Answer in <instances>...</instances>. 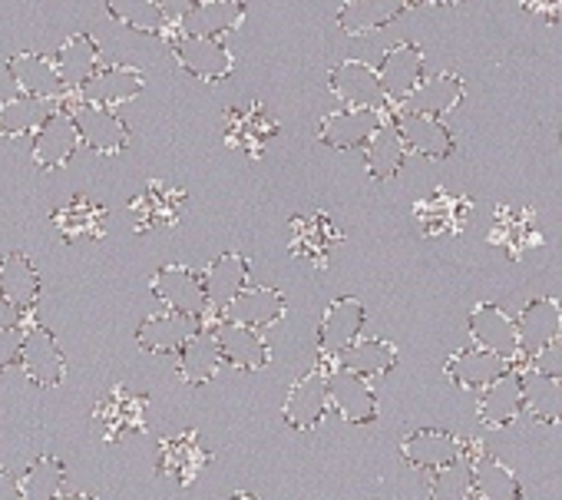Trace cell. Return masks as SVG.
I'll return each mask as SVG.
<instances>
[{"label":"cell","mask_w":562,"mask_h":500,"mask_svg":"<svg viewBox=\"0 0 562 500\" xmlns=\"http://www.w3.org/2000/svg\"><path fill=\"white\" fill-rule=\"evenodd\" d=\"M70 116H74V126L80 133V146L93 149V153H103V156H113V153H123L130 146V126L113 113V110H103V107H90L83 103L77 93H74V103L64 107Z\"/></svg>","instance_id":"obj_1"},{"label":"cell","mask_w":562,"mask_h":500,"mask_svg":"<svg viewBox=\"0 0 562 500\" xmlns=\"http://www.w3.org/2000/svg\"><path fill=\"white\" fill-rule=\"evenodd\" d=\"M153 292L166 305V312H176L182 319L202 322V315L209 312L202 276L195 269H189V266H166V269H159L153 276Z\"/></svg>","instance_id":"obj_2"},{"label":"cell","mask_w":562,"mask_h":500,"mask_svg":"<svg viewBox=\"0 0 562 500\" xmlns=\"http://www.w3.org/2000/svg\"><path fill=\"white\" fill-rule=\"evenodd\" d=\"M93 424L106 444L126 437V434H143L146 431V398L133 395L126 385H116L93 411Z\"/></svg>","instance_id":"obj_3"},{"label":"cell","mask_w":562,"mask_h":500,"mask_svg":"<svg viewBox=\"0 0 562 500\" xmlns=\"http://www.w3.org/2000/svg\"><path fill=\"white\" fill-rule=\"evenodd\" d=\"M361 329H364V305L358 299H338L328 305L322 329H318V348L325 358L322 371L328 375L335 371V358L361 338Z\"/></svg>","instance_id":"obj_4"},{"label":"cell","mask_w":562,"mask_h":500,"mask_svg":"<svg viewBox=\"0 0 562 500\" xmlns=\"http://www.w3.org/2000/svg\"><path fill=\"white\" fill-rule=\"evenodd\" d=\"M467 332L473 338L476 348L503 358V362H516L519 358V335H516V319H509L503 309L490 305V302H480L470 319H467Z\"/></svg>","instance_id":"obj_5"},{"label":"cell","mask_w":562,"mask_h":500,"mask_svg":"<svg viewBox=\"0 0 562 500\" xmlns=\"http://www.w3.org/2000/svg\"><path fill=\"white\" fill-rule=\"evenodd\" d=\"M172 57L176 64L192 74L202 84H215L225 80L235 67L232 51L222 41H209V37H186L179 34V41H172Z\"/></svg>","instance_id":"obj_6"},{"label":"cell","mask_w":562,"mask_h":500,"mask_svg":"<svg viewBox=\"0 0 562 500\" xmlns=\"http://www.w3.org/2000/svg\"><path fill=\"white\" fill-rule=\"evenodd\" d=\"M424 67H427V60L417 44H411V41L394 44L378 64V80L384 87L387 103H404L424 80Z\"/></svg>","instance_id":"obj_7"},{"label":"cell","mask_w":562,"mask_h":500,"mask_svg":"<svg viewBox=\"0 0 562 500\" xmlns=\"http://www.w3.org/2000/svg\"><path fill=\"white\" fill-rule=\"evenodd\" d=\"M80 149V133L74 126V116L57 107L44 123L41 130L34 133V143H31V156L41 169H64L74 153Z\"/></svg>","instance_id":"obj_8"},{"label":"cell","mask_w":562,"mask_h":500,"mask_svg":"<svg viewBox=\"0 0 562 500\" xmlns=\"http://www.w3.org/2000/svg\"><path fill=\"white\" fill-rule=\"evenodd\" d=\"M328 87L351 110H384V103H387L384 87L378 80V70L361 64V60L338 64L328 77Z\"/></svg>","instance_id":"obj_9"},{"label":"cell","mask_w":562,"mask_h":500,"mask_svg":"<svg viewBox=\"0 0 562 500\" xmlns=\"http://www.w3.org/2000/svg\"><path fill=\"white\" fill-rule=\"evenodd\" d=\"M516 335H519V358L529 365L532 355H539L546 345L562 338V305L555 299H532L516 319Z\"/></svg>","instance_id":"obj_10"},{"label":"cell","mask_w":562,"mask_h":500,"mask_svg":"<svg viewBox=\"0 0 562 500\" xmlns=\"http://www.w3.org/2000/svg\"><path fill=\"white\" fill-rule=\"evenodd\" d=\"M146 87L143 70L130 67V64H113V67H100L97 77L77 93L83 103L90 107H103V110H116L130 100H136Z\"/></svg>","instance_id":"obj_11"},{"label":"cell","mask_w":562,"mask_h":500,"mask_svg":"<svg viewBox=\"0 0 562 500\" xmlns=\"http://www.w3.org/2000/svg\"><path fill=\"white\" fill-rule=\"evenodd\" d=\"M328 401L341 414L345 424H371L378 421V395L368 378L351 371H331L328 375Z\"/></svg>","instance_id":"obj_12"},{"label":"cell","mask_w":562,"mask_h":500,"mask_svg":"<svg viewBox=\"0 0 562 500\" xmlns=\"http://www.w3.org/2000/svg\"><path fill=\"white\" fill-rule=\"evenodd\" d=\"M391 126L397 130L407 153H417V156H427V159H447L453 153V133L437 116L404 110V113L394 116Z\"/></svg>","instance_id":"obj_13"},{"label":"cell","mask_w":562,"mask_h":500,"mask_svg":"<svg viewBox=\"0 0 562 500\" xmlns=\"http://www.w3.org/2000/svg\"><path fill=\"white\" fill-rule=\"evenodd\" d=\"M21 365H24L27 378L34 385H41V388H57L64 381V371H67L64 352H60L57 338L44 325H34V329L24 332Z\"/></svg>","instance_id":"obj_14"},{"label":"cell","mask_w":562,"mask_h":500,"mask_svg":"<svg viewBox=\"0 0 562 500\" xmlns=\"http://www.w3.org/2000/svg\"><path fill=\"white\" fill-rule=\"evenodd\" d=\"M328 371L315 368L308 371L285 398V424L295 431H315L322 418L328 414Z\"/></svg>","instance_id":"obj_15"},{"label":"cell","mask_w":562,"mask_h":500,"mask_svg":"<svg viewBox=\"0 0 562 500\" xmlns=\"http://www.w3.org/2000/svg\"><path fill=\"white\" fill-rule=\"evenodd\" d=\"M401 457L411 467L434 474V470H440V467L463 457V441L447 434V431H437V427H420V431H411L401 441Z\"/></svg>","instance_id":"obj_16"},{"label":"cell","mask_w":562,"mask_h":500,"mask_svg":"<svg viewBox=\"0 0 562 500\" xmlns=\"http://www.w3.org/2000/svg\"><path fill=\"white\" fill-rule=\"evenodd\" d=\"M470 212H473V202L467 196H450L447 189H437L414 205V219L427 238L463 232V225L470 222Z\"/></svg>","instance_id":"obj_17"},{"label":"cell","mask_w":562,"mask_h":500,"mask_svg":"<svg viewBox=\"0 0 562 500\" xmlns=\"http://www.w3.org/2000/svg\"><path fill=\"white\" fill-rule=\"evenodd\" d=\"M225 322L232 325H245V329H271L274 322L285 319V296L278 289H241L225 309H222Z\"/></svg>","instance_id":"obj_18"},{"label":"cell","mask_w":562,"mask_h":500,"mask_svg":"<svg viewBox=\"0 0 562 500\" xmlns=\"http://www.w3.org/2000/svg\"><path fill=\"white\" fill-rule=\"evenodd\" d=\"M490 242L509 259H522L529 248L542 245V235L536 229V215L532 209H513V205H499L493 215V229H490Z\"/></svg>","instance_id":"obj_19"},{"label":"cell","mask_w":562,"mask_h":500,"mask_svg":"<svg viewBox=\"0 0 562 500\" xmlns=\"http://www.w3.org/2000/svg\"><path fill=\"white\" fill-rule=\"evenodd\" d=\"M54 67L60 74V84L67 93H80L93 77L97 70L103 67L100 64V47L90 34H74L60 44L57 57H54Z\"/></svg>","instance_id":"obj_20"},{"label":"cell","mask_w":562,"mask_h":500,"mask_svg":"<svg viewBox=\"0 0 562 500\" xmlns=\"http://www.w3.org/2000/svg\"><path fill=\"white\" fill-rule=\"evenodd\" d=\"M245 21L241 0H199V4L179 21L186 37H209L218 41L232 31H238Z\"/></svg>","instance_id":"obj_21"},{"label":"cell","mask_w":562,"mask_h":500,"mask_svg":"<svg viewBox=\"0 0 562 500\" xmlns=\"http://www.w3.org/2000/svg\"><path fill=\"white\" fill-rule=\"evenodd\" d=\"M384 123V113L381 110H338L331 113L322 130H318V140L331 149H355V146H364Z\"/></svg>","instance_id":"obj_22"},{"label":"cell","mask_w":562,"mask_h":500,"mask_svg":"<svg viewBox=\"0 0 562 500\" xmlns=\"http://www.w3.org/2000/svg\"><path fill=\"white\" fill-rule=\"evenodd\" d=\"M506 371H513V365L509 362H503V358H496V355H490V352H483V348H460L447 365H443V375L457 385V388H463V391H483L486 385H493L496 378H503Z\"/></svg>","instance_id":"obj_23"},{"label":"cell","mask_w":562,"mask_h":500,"mask_svg":"<svg viewBox=\"0 0 562 500\" xmlns=\"http://www.w3.org/2000/svg\"><path fill=\"white\" fill-rule=\"evenodd\" d=\"M463 93H467V84H463L457 74L443 70V74L424 77V80L417 84V90L404 100V110L424 113V116H437V120H440V116L453 113V110L463 103Z\"/></svg>","instance_id":"obj_24"},{"label":"cell","mask_w":562,"mask_h":500,"mask_svg":"<svg viewBox=\"0 0 562 500\" xmlns=\"http://www.w3.org/2000/svg\"><path fill=\"white\" fill-rule=\"evenodd\" d=\"M186 196L169 182H149L143 196L130 202V215L136 222V232H149L156 225H176L182 215Z\"/></svg>","instance_id":"obj_25"},{"label":"cell","mask_w":562,"mask_h":500,"mask_svg":"<svg viewBox=\"0 0 562 500\" xmlns=\"http://www.w3.org/2000/svg\"><path fill=\"white\" fill-rule=\"evenodd\" d=\"M414 0H345L338 11V24L351 37H364L371 31H381L394 24L401 14L411 11Z\"/></svg>","instance_id":"obj_26"},{"label":"cell","mask_w":562,"mask_h":500,"mask_svg":"<svg viewBox=\"0 0 562 500\" xmlns=\"http://www.w3.org/2000/svg\"><path fill=\"white\" fill-rule=\"evenodd\" d=\"M341 242V232L335 222L322 212L315 215H295L292 219V256L308 259L315 266H328V253Z\"/></svg>","instance_id":"obj_27"},{"label":"cell","mask_w":562,"mask_h":500,"mask_svg":"<svg viewBox=\"0 0 562 500\" xmlns=\"http://www.w3.org/2000/svg\"><path fill=\"white\" fill-rule=\"evenodd\" d=\"M209 460H212V454L199 444L195 431H182L159 444V470L169 474L179 487L192 484Z\"/></svg>","instance_id":"obj_28"},{"label":"cell","mask_w":562,"mask_h":500,"mask_svg":"<svg viewBox=\"0 0 562 500\" xmlns=\"http://www.w3.org/2000/svg\"><path fill=\"white\" fill-rule=\"evenodd\" d=\"M519 375V388H522V414H529L536 424H559L562 421V381L536 371V368H522Z\"/></svg>","instance_id":"obj_29"},{"label":"cell","mask_w":562,"mask_h":500,"mask_svg":"<svg viewBox=\"0 0 562 500\" xmlns=\"http://www.w3.org/2000/svg\"><path fill=\"white\" fill-rule=\"evenodd\" d=\"M215 342H218L222 362L238 368V371H258L271 358L265 338L255 329H245V325H232V322L218 325L215 329Z\"/></svg>","instance_id":"obj_30"},{"label":"cell","mask_w":562,"mask_h":500,"mask_svg":"<svg viewBox=\"0 0 562 500\" xmlns=\"http://www.w3.org/2000/svg\"><path fill=\"white\" fill-rule=\"evenodd\" d=\"M11 80L18 84V90L24 97H37V100H54V97L60 100L67 93L54 60L44 57V54H18V57H11Z\"/></svg>","instance_id":"obj_31"},{"label":"cell","mask_w":562,"mask_h":500,"mask_svg":"<svg viewBox=\"0 0 562 500\" xmlns=\"http://www.w3.org/2000/svg\"><path fill=\"white\" fill-rule=\"evenodd\" d=\"M195 329H202V325L192 322V319H182V315H176V312H159V315H149V319L139 325L136 345H139L143 352H149V355H172V352H179V348L189 342V335H192Z\"/></svg>","instance_id":"obj_32"},{"label":"cell","mask_w":562,"mask_h":500,"mask_svg":"<svg viewBox=\"0 0 562 500\" xmlns=\"http://www.w3.org/2000/svg\"><path fill=\"white\" fill-rule=\"evenodd\" d=\"M470 497H476V500H522V484L503 460L480 454L470 460Z\"/></svg>","instance_id":"obj_33"},{"label":"cell","mask_w":562,"mask_h":500,"mask_svg":"<svg viewBox=\"0 0 562 500\" xmlns=\"http://www.w3.org/2000/svg\"><path fill=\"white\" fill-rule=\"evenodd\" d=\"M202 286H205L209 309L222 312V309L248 286V263H245V256H238V253H222L215 263H209V269H205V276H202Z\"/></svg>","instance_id":"obj_34"},{"label":"cell","mask_w":562,"mask_h":500,"mask_svg":"<svg viewBox=\"0 0 562 500\" xmlns=\"http://www.w3.org/2000/svg\"><path fill=\"white\" fill-rule=\"evenodd\" d=\"M480 421L486 427H506L522 414V388H519V375L506 371L503 378H496L493 385H486L480 391Z\"/></svg>","instance_id":"obj_35"},{"label":"cell","mask_w":562,"mask_h":500,"mask_svg":"<svg viewBox=\"0 0 562 500\" xmlns=\"http://www.w3.org/2000/svg\"><path fill=\"white\" fill-rule=\"evenodd\" d=\"M0 299L14 305L18 312H27L41 299V273L24 256H4L0 259Z\"/></svg>","instance_id":"obj_36"},{"label":"cell","mask_w":562,"mask_h":500,"mask_svg":"<svg viewBox=\"0 0 562 500\" xmlns=\"http://www.w3.org/2000/svg\"><path fill=\"white\" fill-rule=\"evenodd\" d=\"M179 355V375L186 385H205L218 375L222 355L215 342V329H195L189 342L176 352Z\"/></svg>","instance_id":"obj_37"},{"label":"cell","mask_w":562,"mask_h":500,"mask_svg":"<svg viewBox=\"0 0 562 500\" xmlns=\"http://www.w3.org/2000/svg\"><path fill=\"white\" fill-rule=\"evenodd\" d=\"M106 209L100 202H93L90 196H74L67 205H60L54 212V225L60 229V235L67 242L77 238H103L106 235Z\"/></svg>","instance_id":"obj_38"},{"label":"cell","mask_w":562,"mask_h":500,"mask_svg":"<svg viewBox=\"0 0 562 500\" xmlns=\"http://www.w3.org/2000/svg\"><path fill=\"white\" fill-rule=\"evenodd\" d=\"M397 365V348L384 338H358L351 348H345L338 358H335V371H351V375H361V378H381L387 375L391 368Z\"/></svg>","instance_id":"obj_39"},{"label":"cell","mask_w":562,"mask_h":500,"mask_svg":"<svg viewBox=\"0 0 562 500\" xmlns=\"http://www.w3.org/2000/svg\"><path fill=\"white\" fill-rule=\"evenodd\" d=\"M54 100H37V97H14L8 103H0V136L18 140L31 136L41 130V123L54 113Z\"/></svg>","instance_id":"obj_40"},{"label":"cell","mask_w":562,"mask_h":500,"mask_svg":"<svg viewBox=\"0 0 562 500\" xmlns=\"http://www.w3.org/2000/svg\"><path fill=\"white\" fill-rule=\"evenodd\" d=\"M407 159V149L391 123H381V130L364 143V166L371 179H394Z\"/></svg>","instance_id":"obj_41"},{"label":"cell","mask_w":562,"mask_h":500,"mask_svg":"<svg viewBox=\"0 0 562 500\" xmlns=\"http://www.w3.org/2000/svg\"><path fill=\"white\" fill-rule=\"evenodd\" d=\"M103 4H106V14L116 24H123V27H130L136 34H149V37L166 34L169 18L159 8V0H103Z\"/></svg>","instance_id":"obj_42"},{"label":"cell","mask_w":562,"mask_h":500,"mask_svg":"<svg viewBox=\"0 0 562 500\" xmlns=\"http://www.w3.org/2000/svg\"><path fill=\"white\" fill-rule=\"evenodd\" d=\"M64 477H67V467L60 457H37L18 484H21L24 500H54L57 493H64L60 490Z\"/></svg>","instance_id":"obj_43"},{"label":"cell","mask_w":562,"mask_h":500,"mask_svg":"<svg viewBox=\"0 0 562 500\" xmlns=\"http://www.w3.org/2000/svg\"><path fill=\"white\" fill-rule=\"evenodd\" d=\"M430 500H470V460L460 457L440 470L430 474L427 480Z\"/></svg>","instance_id":"obj_44"},{"label":"cell","mask_w":562,"mask_h":500,"mask_svg":"<svg viewBox=\"0 0 562 500\" xmlns=\"http://www.w3.org/2000/svg\"><path fill=\"white\" fill-rule=\"evenodd\" d=\"M274 120L261 113V107H251V113H241V120L232 123V133H228V143L235 146H245L251 156H258V149L268 143V136L274 133Z\"/></svg>","instance_id":"obj_45"},{"label":"cell","mask_w":562,"mask_h":500,"mask_svg":"<svg viewBox=\"0 0 562 500\" xmlns=\"http://www.w3.org/2000/svg\"><path fill=\"white\" fill-rule=\"evenodd\" d=\"M24 325L0 329V371H8L11 365L21 362V345H24Z\"/></svg>","instance_id":"obj_46"},{"label":"cell","mask_w":562,"mask_h":500,"mask_svg":"<svg viewBox=\"0 0 562 500\" xmlns=\"http://www.w3.org/2000/svg\"><path fill=\"white\" fill-rule=\"evenodd\" d=\"M529 368H536V371H542V375H549V378L562 381V338H555V342H552V345H546L539 355H532Z\"/></svg>","instance_id":"obj_47"},{"label":"cell","mask_w":562,"mask_h":500,"mask_svg":"<svg viewBox=\"0 0 562 500\" xmlns=\"http://www.w3.org/2000/svg\"><path fill=\"white\" fill-rule=\"evenodd\" d=\"M522 11L546 18V21H559L562 18V0H522Z\"/></svg>","instance_id":"obj_48"},{"label":"cell","mask_w":562,"mask_h":500,"mask_svg":"<svg viewBox=\"0 0 562 500\" xmlns=\"http://www.w3.org/2000/svg\"><path fill=\"white\" fill-rule=\"evenodd\" d=\"M0 500H24L18 477L11 470H4V467H0Z\"/></svg>","instance_id":"obj_49"},{"label":"cell","mask_w":562,"mask_h":500,"mask_svg":"<svg viewBox=\"0 0 562 500\" xmlns=\"http://www.w3.org/2000/svg\"><path fill=\"white\" fill-rule=\"evenodd\" d=\"M195 4H199V0H159V8L166 11L169 21H182Z\"/></svg>","instance_id":"obj_50"},{"label":"cell","mask_w":562,"mask_h":500,"mask_svg":"<svg viewBox=\"0 0 562 500\" xmlns=\"http://www.w3.org/2000/svg\"><path fill=\"white\" fill-rule=\"evenodd\" d=\"M21 315H24V312H18L14 305H8L4 299H0V329H11V325H21Z\"/></svg>","instance_id":"obj_51"},{"label":"cell","mask_w":562,"mask_h":500,"mask_svg":"<svg viewBox=\"0 0 562 500\" xmlns=\"http://www.w3.org/2000/svg\"><path fill=\"white\" fill-rule=\"evenodd\" d=\"M54 500H97V497H90V493H57Z\"/></svg>","instance_id":"obj_52"},{"label":"cell","mask_w":562,"mask_h":500,"mask_svg":"<svg viewBox=\"0 0 562 500\" xmlns=\"http://www.w3.org/2000/svg\"><path fill=\"white\" fill-rule=\"evenodd\" d=\"M427 4H434V8H457V4H463V0H427Z\"/></svg>","instance_id":"obj_53"},{"label":"cell","mask_w":562,"mask_h":500,"mask_svg":"<svg viewBox=\"0 0 562 500\" xmlns=\"http://www.w3.org/2000/svg\"><path fill=\"white\" fill-rule=\"evenodd\" d=\"M232 500H258V497H255V493H235Z\"/></svg>","instance_id":"obj_54"},{"label":"cell","mask_w":562,"mask_h":500,"mask_svg":"<svg viewBox=\"0 0 562 500\" xmlns=\"http://www.w3.org/2000/svg\"><path fill=\"white\" fill-rule=\"evenodd\" d=\"M559 140H562V136H559Z\"/></svg>","instance_id":"obj_55"}]
</instances>
